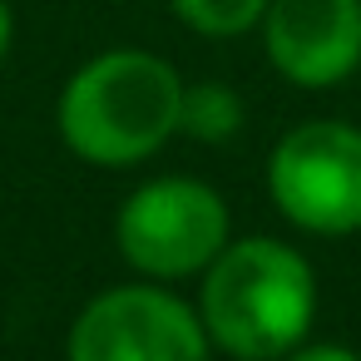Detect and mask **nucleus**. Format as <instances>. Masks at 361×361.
Segmentation results:
<instances>
[{
    "label": "nucleus",
    "mask_w": 361,
    "mask_h": 361,
    "mask_svg": "<svg viewBox=\"0 0 361 361\" xmlns=\"http://www.w3.org/2000/svg\"><path fill=\"white\" fill-rule=\"evenodd\" d=\"M317 317V277L307 257L277 238L223 243L203 267L198 322L213 346L238 361H282Z\"/></svg>",
    "instance_id": "1"
},
{
    "label": "nucleus",
    "mask_w": 361,
    "mask_h": 361,
    "mask_svg": "<svg viewBox=\"0 0 361 361\" xmlns=\"http://www.w3.org/2000/svg\"><path fill=\"white\" fill-rule=\"evenodd\" d=\"M282 361H361L351 346H292Z\"/></svg>",
    "instance_id": "9"
},
{
    "label": "nucleus",
    "mask_w": 361,
    "mask_h": 361,
    "mask_svg": "<svg viewBox=\"0 0 361 361\" xmlns=\"http://www.w3.org/2000/svg\"><path fill=\"white\" fill-rule=\"evenodd\" d=\"M267 193L277 213L307 233L341 238L361 228V129L312 119L277 139L267 159Z\"/></svg>",
    "instance_id": "3"
},
{
    "label": "nucleus",
    "mask_w": 361,
    "mask_h": 361,
    "mask_svg": "<svg viewBox=\"0 0 361 361\" xmlns=\"http://www.w3.org/2000/svg\"><path fill=\"white\" fill-rule=\"evenodd\" d=\"M183 80L169 60L144 50H109L90 60L60 94V139L104 169L139 164L178 134Z\"/></svg>",
    "instance_id": "2"
},
{
    "label": "nucleus",
    "mask_w": 361,
    "mask_h": 361,
    "mask_svg": "<svg viewBox=\"0 0 361 361\" xmlns=\"http://www.w3.org/2000/svg\"><path fill=\"white\" fill-rule=\"evenodd\" d=\"M262 11H267V0H173V16L188 30L213 35V40H228V35L262 25Z\"/></svg>",
    "instance_id": "8"
},
{
    "label": "nucleus",
    "mask_w": 361,
    "mask_h": 361,
    "mask_svg": "<svg viewBox=\"0 0 361 361\" xmlns=\"http://www.w3.org/2000/svg\"><path fill=\"white\" fill-rule=\"evenodd\" d=\"M243 129V99L228 85H183L178 99V134L198 139V144H228Z\"/></svg>",
    "instance_id": "7"
},
{
    "label": "nucleus",
    "mask_w": 361,
    "mask_h": 361,
    "mask_svg": "<svg viewBox=\"0 0 361 361\" xmlns=\"http://www.w3.org/2000/svg\"><path fill=\"white\" fill-rule=\"evenodd\" d=\"M70 361H208V331L164 287H114L70 326Z\"/></svg>",
    "instance_id": "5"
},
{
    "label": "nucleus",
    "mask_w": 361,
    "mask_h": 361,
    "mask_svg": "<svg viewBox=\"0 0 361 361\" xmlns=\"http://www.w3.org/2000/svg\"><path fill=\"white\" fill-rule=\"evenodd\" d=\"M6 45H11V6L0 0V55H6Z\"/></svg>",
    "instance_id": "10"
},
{
    "label": "nucleus",
    "mask_w": 361,
    "mask_h": 361,
    "mask_svg": "<svg viewBox=\"0 0 361 361\" xmlns=\"http://www.w3.org/2000/svg\"><path fill=\"white\" fill-rule=\"evenodd\" d=\"M114 238L144 277H188L223 252L228 203L198 178H154L124 198Z\"/></svg>",
    "instance_id": "4"
},
{
    "label": "nucleus",
    "mask_w": 361,
    "mask_h": 361,
    "mask_svg": "<svg viewBox=\"0 0 361 361\" xmlns=\"http://www.w3.org/2000/svg\"><path fill=\"white\" fill-rule=\"evenodd\" d=\"M267 60L302 90H326L361 65V0H267Z\"/></svg>",
    "instance_id": "6"
}]
</instances>
